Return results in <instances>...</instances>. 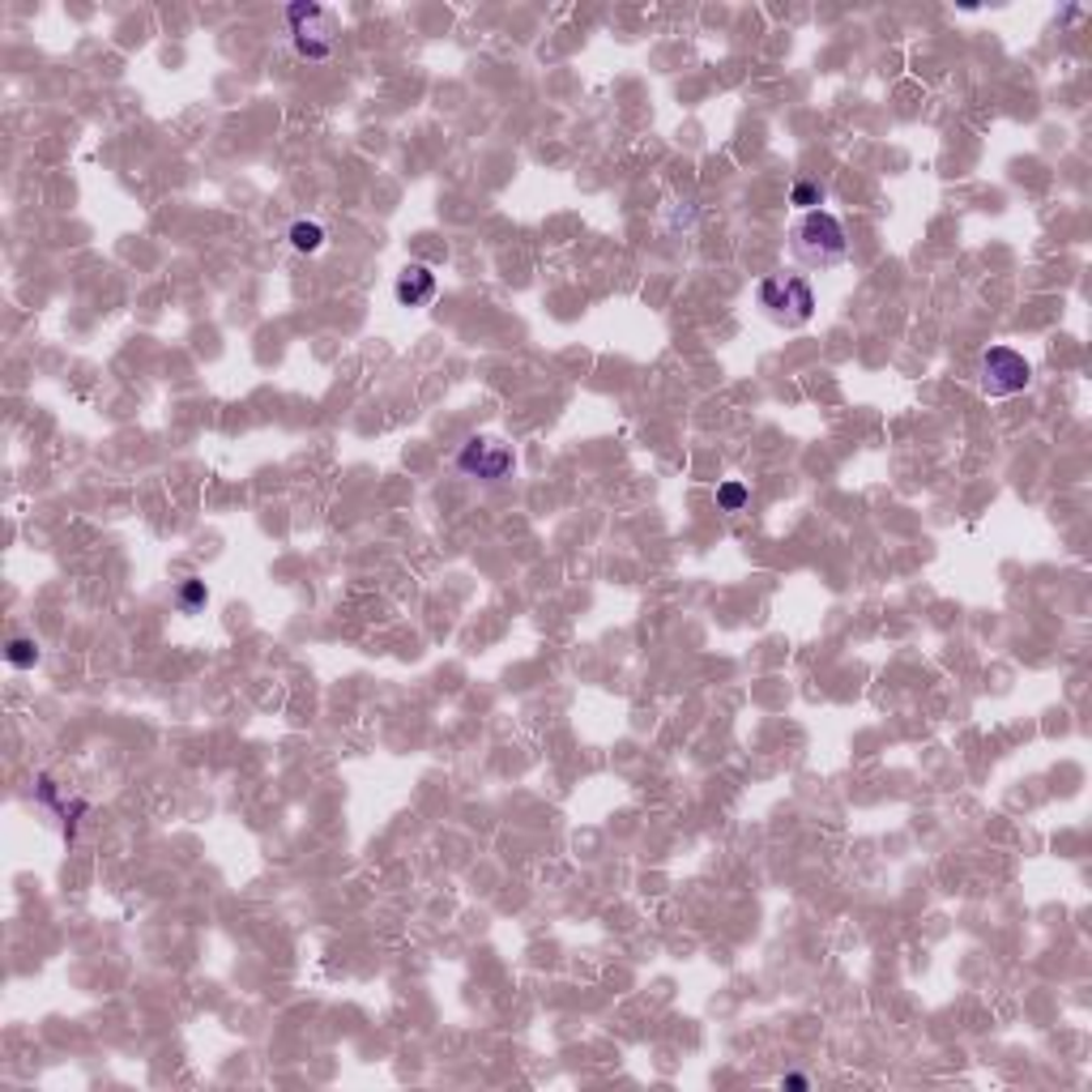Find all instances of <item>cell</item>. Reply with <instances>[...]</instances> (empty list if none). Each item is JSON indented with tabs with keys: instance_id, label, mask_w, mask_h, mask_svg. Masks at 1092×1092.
<instances>
[{
	"instance_id": "7c38bea8",
	"label": "cell",
	"mask_w": 1092,
	"mask_h": 1092,
	"mask_svg": "<svg viewBox=\"0 0 1092 1092\" xmlns=\"http://www.w3.org/2000/svg\"><path fill=\"white\" fill-rule=\"evenodd\" d=\"M781 1088H790V1092H807V1088H811V1079L794 1071V1075H785V1079H781Z\"/></svg>"
},
{
	"instance_id": "9c48e42d",
	"label": "cell",
	"mask_w": 1092,
	"mask_h": 1092,
	"mask_svg": "<svg viewBox=\"0 0 1092 1092\" xmlns=\"http://www.w3.org/2000/svg\"><path fill=\"white\" fill-rule=\"evenodd\" d=\"M790 205H798L803 214L824 210V188H820L815 180H798V184H794V193H790Z\"/></svg>"
},
{
	"instance_id": "52a82bcc",
	"label": "cell",
	"mask_w": 1092,
	"mask_h": 1092,
	"mask_svg": "<svg viewBox=\"0 0 1092 1092\" xmlns=\"http://www.w3.org/2000/svg\"><path fill=\"white\" fill-rule=\"evenodd\" d=\"M286 244H291L299 257H316V252H325L329 235H325V227H320L316 218H295V222L286 227Z\"/></svg>"
},
{
	"instance_id": "277c9868",
	"label": "cell",
	"mask_w": 1092,
	"mask_h": 1092,
	"mask_svg": "<svg viewBox=\"0 0 1092 1092\" xmlns=\"http://www.w3.org/2000/svg\"><path fill=\"white\" fill-rule=\"evenodd\" d=\"M977 384L986 397H1015L1032 384V363L1011 346H986L977 359Z\"/></svg>"
},
{
	"instance_id": "8992f818",
	"label": "cell",
	"mask_w": 1092,
	"mask_h": 1092,
	"mask_svg": "<svg viewBox=\"0 0 1092 1092\" xmlns=\"http://www.w3.org/2000/svg\"><path fill=\"white\" fill-rule=\"evenodd\" d=\"M435 291H440V278L431 265H406L393 282V295L401 308H427L435 299Z\"/></svg>"
},
{
	"instance_id": "ba28073f",
	"label": "cell",
	"mask_w": 1092,
	"mask_h": 1092,
	"mask_svg": "<svg viewBox=\"0 0 1092 1092\" xmlns=\"http://www.w3.org/2000/svg\"><path fill=\"white\" fill-rule=\"evenodd\" d=\"M747 503H751V486H747V482L730 478V482L717 486V508H722V512H743Z\"/></svg>"
},
{
	"instance_id": "30bf717a",
	"label": "cell",
	"mask_w": 1092,
	"mask_h": 1092,
	"mask_svg": "<svg viewBox=\"0 0 1092 1092\" xmlns=\"http://www.w3.org/2000/svg\"><path fill=\"white\" fill-rule=\"evenodd\" d=\"M5 662H10V666H18V671H31V666L39 662V649H35V641H27V636H14V641L5 645Z\"/></svg>"
},
{
	"instance_id": "3957f363",
	"label": "cell",
	"mask_w": 1092,
	"mask_h": 1092,
	"mask_svg": "<svg viewBox=\"0 0 1092 1092\" xmlns=\"http://www.w3.org/2000/svg\"><path fill=\"white\" fill-rule=\"evenodd\" d=\"M760 308L785 325V329H798L815 316V291L803 274H773L760 282Z\"/></svg>"
},
{
	"instance_id": "7a4b0ae2",
	"label": "cell",
	"mask_w": 1092,
	"mask_h": 1092,
	"mask_svg": "<svg viewBox=\"0 0 1092 1092\" xmlns=\"http://www.w3.org/2000/svg\"><path fill=\"white\" fill-rule=\"evenodd\" d=\"M286 35H291V48L299 61H312V65H325L333 61L337 52V22L329 10L312 5V0H299V5H286Z\"/></svg>"
},
{
	"instance_id": "5b68a950",
	"label": "cell",
	"mask_w": 1092,
	"mask_h": 1092,
	"mask_svg": "<svg viewBox=\"0 0 1092 1092\" xmlns=\"http://www.w3.org/2000/svg\"><path fill=\"white\" fill-rule=\"evenodd\" d=\"M457 469L465 478H478V482H503L512 474V448L491 440V435H474L457 452Z\"/></svg>"
},
{
	"instance_id": "6da1fadb",
	"label": "cell",
	"mask_w": 1092,
	"mask_h": 1092,
	"mask_svg": "<svg viewBox=\"0 0 1092 1092\" xmlns=\"http://www.w3.org/2000/svg\"><path fill=\"white\" fill-rule=\"evenodd\" d=\"M794 257H798L803 265H820V269L841 265V261L849 257V231H845V222H841L837 214H828V210L803 214V218L794 222Z\"/></svg>"
},
{
	"instance_id": "8fae6325",
	"label": "cell",
	"mask_w": 1092,
	"mask_h": 1092,
	"mask_svg": "<svg viewBox=\"0 0 1092 1092\" xmlns=\"http://www.w3.org/2000/svg\"><path fill=\"white\" fill-rule=\"evenodd\" d=\"M176 602H180L188 615H193V611H201V607L210 602V590H205V581H184V585H180V594H176Z\"/></svg>"
}]
</instances>
